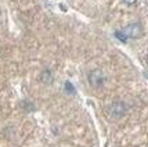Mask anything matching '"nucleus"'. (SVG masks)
Returning <instances> with one entry per match:
<instances>
[{"instance_id":"1","label":"nucleus","mask_w":148,"mask_h":147,"mask_svg":"<svg viewBox=\"0 0 148 147\" xmlns=\"http://www.w3.org/2000/svg\"><path fill=\"white\" fill-rule=\"evenodd\" d=\"M122 32L126 35L127 39H137V38H141L143 33H144V28L140 22H133V24H129L126 28H123Z\"/></svg>"},{"instance_id":"2","label":"nucleus","mask_w":148,"mask_h":147,"mask_svg":"<svg viewBox=\"0 0 148 147\" xmlns=\"http://www.w3.org/2000/svg\"><path fill=\"white\" fill-rule=\"evenodd\" d=\"M126 110H127V107H126V104L122 101H115L112 103L111 106H108V108H107V114H108V117L110 118H121L125 112H126Z\"/></svg>"},{"instance_id":"3","label":"nucleus","mask_w":148,"mask_h":147,"mask_svg":"<svg viewBox=\"0 0 148 147\" xmlns=\"http://www.w3.org/2000/svg\"><path fill=\"white\" fill-rule=\"evenodd\" d=\"M87 81L90 83V86H93V88H100V86L105 82V75H104V72L101 70H94L89 74Z\"/></svg>"},{"instance_id":"4","label":"nucleus","mask_w":148,"mask_h":147,"mask_svg":"<svg viewBox=\"0 0 148 147\" xmlns=\"http://www.w3.org/2000/svg\"><path fill=\"white\" fill-rule=\"evenodd\" d=\"M40 79H42V82L46 83V85L51 83L53 82V74H51V71H49V70L43 71V72H42V77H40Z\"/></svg>"},{"instance_id":"5","label":"nucleus","mask_w":148,"mask_h":147,"mask_svg":"<svg viewBox=\"0 0 148 147\" xmlns=\"http://www.w3.org/2000/svg\"><path fill=\"white\" fill-rule=\"evenodd\" d=\"M64 86H65V92H66L68 95H76V89H75V86H73L69 81H66Z\"/></svg>"},{"instance_id":"6","label":"nucleus","mask_w":148,"mask_h":147,"mask_svg":"<svg viewBox=\"0 0 148 147\" xmlns=\"http://www.w3.org/2000/svg\"><path fill=\"white\" fill-rule=\"evenodd\" d=\"M114 36H115L116 39H119L121 42H123V43L127 42V38H126V35H125L122 31H115V32H114Z\"/></svg>"},{"instance_id":"7","label":"nucleus","mask_w":148,"mask_h":147,"mask_svg":"<svg viewBox=\"0 0 148 147\" xmlns=\"http://www.w3.org/2000/svg\"><path fill=\"white\" fill-rule=\"evenodd\" d=\"M123 3H126L127 6H133L137 3V0H123Z\"/></svg>"}]
</instances>
